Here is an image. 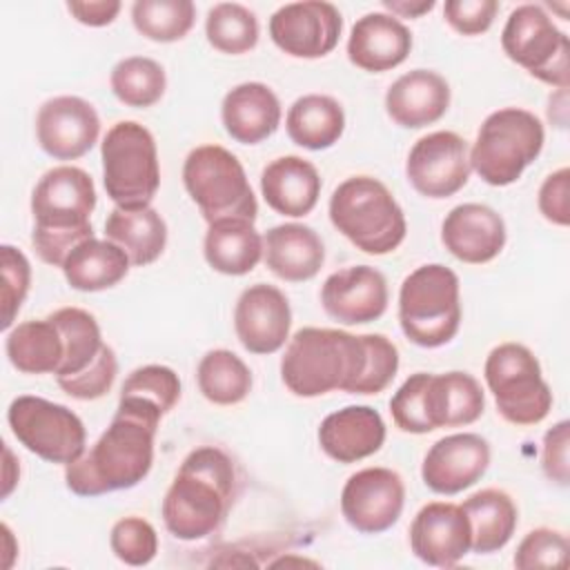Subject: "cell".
<instances>
[{
    "label": "cell",
    "instance_id": "1",
    "mask_svg": "<svg viewBox=\"0 0 570 570\" xmlns=\"http://www.w3.org/2000/svg\"><path fill=\"white\" fill-rule=\"evenodd\" d=\"M165 414L140 399L120 396L109 428L73 463L65 483L78 497H102L138 485L154 465V439Z\"/></svg>",
    "mask_w": 570,
    "mask_h": 570
},
{
    "label": "cell",
    "instance_id": "2",
    "mask_svg": "<svg viewBox=\"0 0 570 570\" xmlns=\"http://www.w3.org/2000/svg\"><path fill=\"white\" fill-rule=\"evenodd\" d=\"M236 497V470L216 445L191 450L165 492L160 514L180 541H196L220 528Z\"/></svg>",
    "mask_w": 570,
    "mask_h": 570
},
{
    "label": "cell",
    "instance_id": "3",
    "mask_svg": "<svg viewBox=\"0 0 570 570\" xmlns=\"http://www.w3.org/2000/svg\"><path fill=\"white\" fill-rule=\"evenodd\" d=\"M96 187L91 176L73 165H58L42 174L31 194V245L47 265L62 267L80 243L94 238L91 212Z\"/></svg>",
    "mask_w": 570,
    "mask_h": 570
},
{
    "label": "cell",
    "instance_id": "4",
    "mask_svg": "<svg viewBox=\"0 0 570 570\" xmlns=\"http://www.w3.org/2000/svg\"><path fill=\"white\" fill-rule=\"evenodd\" d=\"M365 365L363 334H350L332 327H303L285 347L281 358V379L285 387L314 399L332 390L352 392Z\"/></svg>",
    "mask_w": 570,
    "mask_h": 570
},
{
    "label": "cell",
    "instance_id": "5",
    "mask_svg": "<svg viewBox=\"0 0 570 570\" xmlns=\"http://www.w3.org/2000/svg\"><path fill=\"white\" fill-rule=\"evenodd\" d=\"M332 225L361 252L383 256L407 234V223L392 191L374 176H350L330 196Z\"/></svg>",
    "mask_w": 570,
    "mask_h": 570
},
{
    "label": "cell",
    "instance_id": "6",
    "mask_svg": "<svg viewBox=\"0 0 570 570\" xmlns=\"http://www.w3.org/2000/svg\"><path fill=\"white\" fill-rule=\"evenodd\" d=\"M399 323L405 338L419 347L450 343L461 325L459 276L441 263L410 272L399 289Z\"/></svg>",
    "mask_w": 570,
    "mask_h": 570
},
{
    "label": "cell",
    "instance_id": "7",
    "mask_svg": "<svg viewBox=\"0 0 570 570\" xmlns=\"http://www.w3.org/2000/svg\"><path fill=\"white\" fill-rule=\"evenodd\" d=\"M543 142V122L532 111L503 107L481 122L470 147V167L483 183L505 187L539 158Z\"/></svg>",
    "mask_w": 570,
    "mask_h": 570
},
{
    "label": "cell",
    "instance_id": "8",
    "mask_svg": "<svg viewBox=\"0 0 570 570\" xmlns=\"http://www.w3.org/2000/svg\"><path fill=\"white\" fill-rule=\"evenodd\" d=\"M102 185L116 207H149L160 187L158 149L151 131L136 120H120L100 142Z\"/></svg>",
    "mask_w": 570,
    "mask_h": 570
},
{
    "label": "cell",
    "instance_id": "9",
    "mask_svg": "<svg viewBox=\"0 0 570 570\" xmlns=\"http://www.w3.org/2000/svg\"><path fill=\"white\" fill-rule=\"evenodd\" d=\"M65 341V356L56 383L76 401L105 396L118 374L116 352L102 341L100 325L87 309L60 307L49 314Z\"/></svg>",
    "mask_w": 570,
    "mask_h": 570
},
{
    "label": "cell",
    "instance_id": "10",
    "mask_svg": "<svg viewBox=\"0 0 570 570\" xmlns=\"http://www.w3.org/2000/svg\"><path fill=\"white\" fill-rule=\"evenodd\" d=\"M183 185L207 223L220 218L256 220L258 203L240 160L220 145L191 149L183 165Z\"/></svg>",
    "mask_w": 570,
    "mask_h": 570
},
{
    "label": "cell",
    "instance_id": "11",
    "mask_svg": "<svg viewBox=\"0 0 570 570\" xmlns=\"http://www.w3.org/2000/svg\"><path fill=\"white\" fill-rule=\"evenodd\" d=\"M483 376L497 412L512 425H537L552 410V390L530 347L501 343L490 350Z\"/></svg>",
    "mask_w": 570,
    "mask_h": 570
},
{
    "label": "cell",
    "instance_id": "12",
    "mask_svg": "<svg viewBox=\"0 0 570 570\" xmlns=\"http://www.w3.org/2000/svg\"><path fill=\"white\" fill-rule=\"evenodd\" d=\"M501 47L532 78L568 89L570 42L541 4H519L510 11L501 31Z\"/></svg>",
    "mask_w": 570,
    "mask_h": 570
},
{
    "label": "cell",
    "instance_id": "13",
    "mask_svg": "<svg viewBox=\"0 0 570 570\" xmlns=\"http://www.w3.org/2000/svg\"><path fill=\"white\" fill-rule=\"evenodd\" d=\"M7 421L18 443L49 463L69 465L87 450V430L80 416L42 396L22 394L13 399Z\"/></svg>",
    "mask_w": 570,
    "mask_h": 570
},
{
    "label": "cell",
    "instance_id": "14",
    "mask_svg": "<svg viewBox=\"0 0 570 570\" xmlns=\"http://www.w3.org/2000/svg\"><path fill=\"white\" fill-rule=\"evenodd\" d=\"M470 147L456 131H432L421 136L405 160L410 185L425 198H450L470 178Z\"/></svg>",
    "mask_w": 570,
    "mask_h": 570
},
{
    "label": "cell",
    "instance_id": "15",
    "mask_svg": "<svg viewBox=\"0 0 570 570\" xmlns=\"http://www.w3.org/2000/svg\"><path fill=\"white\" fill-rule=\"evenodd\" d=\"M343 31L341 11L325 0L289 2L269 18L272 42L292 58L314 60L334 51Z\"/></svg>",
    "mask_w": 570,
    "mask_h": 570
},
{
    "label": "cell",
    "instance_id": "16",
    "mask_svg": "<svg viewBox=\"0 0 570 570\" xmlns=\"http://www.w3.org/2000/svg\"><path fill=\"white\" fill-rule=\"evenodd\" d=\"M405 505V483L390 468H363L341 490V514L361 534L390 530Z\"/></svg>",
    "mask_w": 570,
    "mask_h": 570
},
{
    "label": "cell",
    "instance_id": "17",
    "mask_svg": "<svg viewBox=\"0 0 570 570\" xmlns=\"http://www.w3.org/2000/svg\"><path fill=\"white\" fill-rule=\"evenodd\" d=\"M98 111L80 96H56L45 100L38 109V145L56 160H76L85 156L98 142Z\"/></svg>",
    "mask_w": 570,
    "mask_h": 570
},
{
    "label": "cell",
    "instance_id": "18",
    "mask_svg": "<svg viewBox=\"0 0 570 570\" xmlns=\"http://www.w3.org/2000/svg\"><path fill=\"white\" fill-rule=\"evenodd\" d=\"M292 307L287 296L267 283L249 285L234 307V330L249 354H274L289 341Z\"/></svg>",
    "mask_w": 570,
    "mask_h": 570
},
{
    "label": "cell",
    "instance_id": "19",
    "mask_svg": "<svg viewBox=\"0 0 570 570\" xmlns=\"http://www.w3.org/2000/svg\"><path fill=\"white\" fill-rule=\"evenodd\" d=\"M490 456V443L481 434H448L425 452L421 479L436 494H459L485 474Z\"/></svg>",
    "mask_w": 570,
    "mask_h": 570
},
{
    "label": "cell",
    "instance_id": "20",
    "mask_svg": "<svg viewBox=\"0 0 570 570\" xmlns=\"http://www.w3.org/2000/svg\"><path fill=\"white\" fill-rule=\"evenodd\" d=\"M470 521L456 503H425L410 523V548L414 557L434 568L456 566L470 552Z\"/></svg>",
    "mask_w": 570,
    "mask_h": 570
},
{
    "label": "cell",
    "instance_id": "21",
    "mask_svg": "<svg viewBox=\"0 0 570 570\" xmlns=\"http://www.w3.org/2000/svg\"><path fill=\"white\" fill-rule=\"evenodd\" d=\"M390 292L385 276L372 265H352L330 274L321 287V303L327 316L343 325H363L381 318Z\"/></svg>",
    "mask_w": 570,
    "mask_h": 570
},
{
    "label": "cell",
    "instance_id": "22",
    "mask_svg": "<svg viewBox=\"0 0 570 570\" xmlns=\"http://www.w3.org/2000/svg\"><path fill=\"white\" fill-rule=\"evenodd\" d=\"M508 240L499 212L481 203H463L448 212L441 225L443 247L461 263L483 265L494 261Z\"/></svg>",
    "mask_w": 570,
    "mask_h": 570
},
{
    "label": "cell",
    "instance_id": "23",
    "mask_svg": "<svg viewBox=\"0 0 570 570\" xmlns=\"http://www.w3.org/2000/svg\"><path fill=\"white\" fill-rule=\"evenodd\" d=\"M412 51L410 29L392 13L372 11L358 18L347 38V58L354 67L381 73L399 67Z\"/></svg>",
    "mask_w": 570,
    "mask_h": 570
},
{
    "label": "cell",
    "instance_id": "24",
    "mask_svg": "<svg viewBox=\"0 0 570 570\" xmlns=\"http://www.w3.org/2000/svg\"><path fill=\"white\" fill-rule=\"evenodd\" d=\"M385 421L370 405H347L327 414L318 425L321 450L338 463H356L381 450Z\"/></svg>",
    "mask_w": 570,
    "mask_h": 570
},
{
    "label": "cell",
    "instance_id": "25",
    "mask_svg": "<svg viewBox=\"0 0 570 570\" xmlns=\"http://www.w3.org/2000/svg\"><path fill=\"white\" fill-rule=\"evenodd\" d=\"M450 107V85L432 69H412L399 76L385 94L387 116L405 129L434 125Z\"/></svg>",
    "mask_w": 570,
    "mask_h": 570
},
{
    "label": "cell",
    "instance_id": "26",
    "mask_svg": "<svg viewBox=\"0 0 570 570\" xmlns=\"http://www.w3.org/2000/svg\"><path fill=\"white\" fill-rule=\"evenodd\" d=\"M281 100L265 82H240L232 87L220 105L227 136L240 145L267 140L281 125Z\"/></svg>",
    "mask_w": 570,
    "mask_h": 570
},
{
    "label": "cell",
    "instance_id": "27",
    "mask_svg": "<svg viewBox=\"0 0 570 570\" xmlns=\"http://www.w3.org/2000/svg\"><path fill=\"white\" fill-rule=\"evenodd\" d=\"M263 258L269 272L281 281L303 283L321 272L325 245L309 225L283 223L265 232Z\"/></svg>",
    "mask_w": 570,
    "mask_h": 570
},
{
    "label": "cell",
    "instance_id": "28",
    "mask_svg": "<svg viewBox=\"0 0 570 570\" xmlns=\"http://www.w3.org/2000/svg\"><path fill=\"white\" fill-rule=\"evenodd\" d=\"M261 194L265 203L283 216H307L321 196L316 167L301 156H281L261 171Z\"/></svg>",
    "mask_w": 570,
    "mask_h": 570
},
{
    "label": "cell",
    "instance_id": "29",
    "mask_svg": "<svg viewBox=\"0 0 570 570\" xmlns=\"http://www.w3.org/2000/svg\"><path fill=\"white\" fill-rule=\"evenodd\" d=\"M425 403L432 430L461 428L474 423L483 414L485 394L472 374L454 370L428 376Z\"/></svg>",
    "mask_w": 570,
    "mask_h": 570
},
{
    "label": "cell",
    "instance_id": "30",
    "mask_svg": "<svg viewBox=\"0 0 570 570\" xmlns=\"http://www.w3.org/2000/svg\"><path fill=\"white\" fill-rule=\"evenodd\" d=\"M203 254L207 265L225 276H245L263 258V236L252 220L220 218L209 223Z\"/></svg>",
    "mask_w": 570,
    "mask_h": 570
},
{
    "label": "cell",
    "instance_id": "31",
    "mask_svg": "<svg viewBox=\"0 0 570 570\" xmlns=\"http://www.w3.org/2000/svg\"><path fill=\"white\" fill-rule=\"evenodd\" d=\"M470 521V552L490 554L508 546L517 530L519 512L512 497L499 488H483L461 503Z\"/></svg>",
    "mask_w": 570,
    "mask_h": 570
},
{
    "label": "cell",
    "instance_id": "32",
    "mask_svg": "<svg viewBox=\"0 0 570 570\" xmlns=\"http://www.w3.org/2000/svg\"><path fill=\"white\" fill-rule=\"evenodd\" d=\"M129 256L120 245L105 238L80 243L62 263L65 281L78 292H102L118 285L129 274Z\"/></svg>",
    "mask_w": 570,
    "mask_h": 570
},
{
    "label": "cell",
    "instance_id": "33",
    "mask_svg": "<svg viewBox=\"0 0 570 570\" xmlns=\"http://www.w3.org/2000/svg\"><path fill=\"white\" fill-rule=\"evenodd\" d=\"M105 236L125 249L131 265L145 267L165 252L167 223L151 205L140 209L114 207L105 220Z\"/></svg>",
    "mask_w": 570,
    "mask_h": 570
},
{
    "label": "cell",
    "instance_id": "34",
    "mask_svg": "<svg viewBox=\"0 0 570 570\" xmlns=\"http://www.w3.org/2000/svg\"><path fill=\"white\" fill-rule=\"evenodd\" d=\"M285 129L292 142L303 149H330L345 131V111L332 96L307 94L296 98L287 109Z\"/></svg>",
    "mask_w": 570,
    "mask_h": 570
},
{
    "label": "cell",
    "instance_id": "35",
    "mask_svg": "<svg viewBox=\"0 0 570 570\" xmlns=\"http://www.w3.org/2000/svg\"><path fill=\"white\" fill-rule=\"evenodd\" d=\"M9 363L22 374H56L65 341L56 323L47 316L42 321H24L9 330L4 341Z\"/></svg>",
    "mask_w": 570,
    "mask_h": 570
},
{
    "label": "cell",
    "instance_id": "36",
    "mask_svg": "<svg viewBox=\"0 0 570 570\" xmlns=\"http://www.w3.org/2000/svg\"><path fill=\"white\" fill-rule=\"evenodd\" d=\"M200 394L214 405H236L252 392V370L232 350H209L196 370Z\"/></svg>",
    "mask_w": 570,
    "mask_h": 570
},
{
    "label": "cell",
    "instance_id": "37",
    "mask_svg": "<svg viewBox=\"0 0 570 570\" xmlns=\"http://www.w3.org/2000/svg\"><path fill=\"white\" fill-rule=\"evenodd\" d=\"M109 85L122 105L145 109L163 98L167 89V76L163 65L154 58L129 56L114 65Z\"/></svg>",
    "mask_w": 570,
    "mask_h": 570
},
{
    "label": "cell",
    "instance_id": "38",
    "mask_svg": "<svg viewBox=\"0 0 570 570\" xmlns=\"http://www.w3.org/2000/svg\"><path fill=\"white\" fill-rule=\"evenodd\" d=\"M258 18L245 4L218 2L207 11L205 36L220 53L240 56L252 51L258 42Z\"/></svg>",
    "mask_w": 570,
    "mask_h": 570
},
{
    "label": "cell",
    "instance_id": "39",
    "mask_svg": "<svg viewBox=\"0 0 570 570\" xmlns=\"http://www.w3.org/2000/svg\"><path fill=\"white\" fill-rule=\"evenodd\" d=\"M131 22L147 40L176 42L191 31L196 7L191 0H136Z\"/></svg>",
    "mask_w": 570,
    "mask_h": 570
},
{
    "label": "cell",
    "instance_id": "40",
    "mask_svg": "<svg viewBox=\"0 0 570 570\" xmlns=\"http://www.w3.org/2000/svg\"><path fill=\"white\" fill-rule=\"evenodd\" d=\"M120 396L140 399L167 414L180 401V379L167 365H142L125 379Z\"/></svg>",
    "mask_w": 570,
    "mask_h": 570
},
{
    "label": "cell",
    "instance_id": "41",
    "mask_svg": "<svg viewBox=\"0 0 570 570\" xmlns=\"http://www.w3.org/2000/svg\"><path fill=\"white\" fill-rule=\"evenodd\" d=\"M109 546L116 559L127 566H147L158 552L156 528L142 517H122L109 532Z\"/></svg>",
    "mask_w": 570,
    "mask_h": 570
},
{
    "label": "cell",
    "instance_id": "42",
    "mask_svg": "<svg viewBox=\"0 0 570 570\" xmlns=\"http://www.w3.org/2000/svg\"><path fill=\"white\" fill-rule=\"evenodd\" d=\"M365 365L350 394H379L399 372V350L383 334H363Z\"/></svg>",
    "mask_w": 570,
    "mask_h": 570
},
{
    "label": "cell",
    "instance_id": "43",
    "mask_svg": "<svg viewBox=\"0 0 570 570\" xmlns=\"http://www.w3.org/2000/svg\"><path fill=\"white\" fill-rule=\"evenodd\" d=\"M428 372H416L403 381V385L390 399L392 421L401 432L407 434H428L432 425L428 421V403H425V385Z\"/></svg>",
    "mask_w": 570,
    "mask_h": 570
},
{
    "label": "cell",
    "instance_id": "44",
    "mask_svg": "<svg viewBox=\"0 0 570 570\" xmlns=\"http://www.w3.org/2000/svg\"><path fill=\"white\" fill-rule=\"evenodd\" d=\"M512 561L519 570L566 568L568 537L552 528H534L521 539Z\"/></svg>",
    "mask_w": 570,
    "mask_h": 570
},
{
    "label": "cell",
    "instance_id": "45",
    "mask_svg": "<svg viewBox=\"0 0 570 570\" xmlns=\"http://www.w3.org/2000/svg\"><path fill=\"white\" fill-rule=\"evenodd\" d=\"M0 269H2V330H9L20 312L29 285H31V265L29 258L13 245L0 247Z\"/></svg>",
    "mask_w": 570,
    "mask_h": 570
},
{
    "label": "cell",
    "instance_id": "46",
    "mask_svg": "<svg viewBox=\"0 0 570 570\" xmlns=\"http://www.w3.org/2000/svg\"><path fill=\"white\" fill-rule=\"evenodd\" d=\"M499 11L497 0H448L443 4L445 22L461 36L485 33Z\"/></svg>",
    "mask_w": 570,
    "mask_h": 570
},
{
    "label": "cell",
    "instance_id": "47",
    "mask_svg": "<svg viewBox=\"0 0 570 570\" xmlns=\"http://www.w3.org/2000/svg\"><path fill=\"white\" fill-rule=\"evenodd\" d=\"M568 187H570V171L561 167L552 171L539 187V212L552 225L566 227L570 223V205H568Z\"/></svg>",
    "mask_w": 570,
    "mask_h": 570
},
{
    "label": "cell",
    "instance_id": "48",
    "mask_svg": "<svg viewBox=\"0 0 570 570\" xmlns=\"http://www.w3.org/2000/svg\"><path fill=\"white\" fill-rule=\"evenodd\" d=\"M568 443H570L568 421H559L543 436L541 465L546 476L557 485H568Z\"/></svg>",
    "mask_w": 570,
    "mask_h": 570
},
{
    "label": "cell",
    "instance_id": "49",
    "mask_svg": "<svg viewBox=\"0 0 570 570\" xmlns=\"http://www.w3.org/2000/svg\"><path fill=\"white\" fill-rule=\"evenodd\" d=\"M122 4L118 0H69L67 11L87 27H107L116 20Z\"/></svg>",
    "mask_w": 570,
    "mask_h": 570
},
{
    "label": "cell",
    "instance_id": "50",
    "mask_svg": "<svg viewBox=\"0 0 570 570\" xmlns=\"http://www.w3.org/2000/svg\"><path fill=\"white\" fill-rule=\"evenodd\" d=\"M385 9L392 11V16L396 18H419L428 11L434 9V0H416V2H407V0H385L383 2Z\"/></svg>",
    "mask_w": 570,
    "mask_h": 570
}]
</instances>
